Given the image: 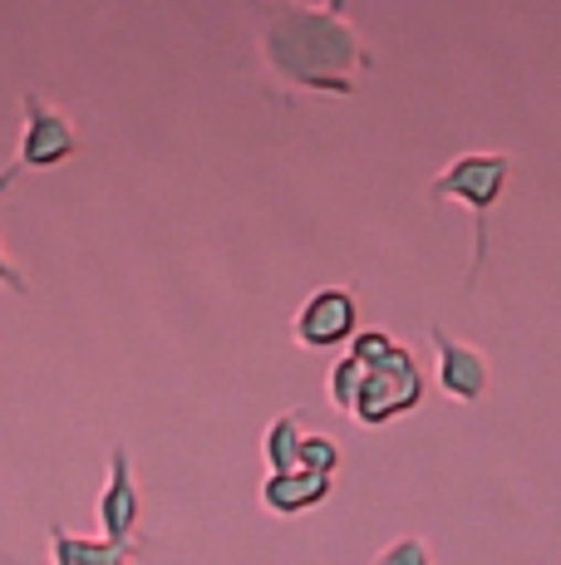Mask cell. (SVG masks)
<instances>
[{"label": "cell", "instance_id": "cell-10", "mask_svg": "<svg viewBox=\"0 0 561 565\" xmlns=\"http://www.w3.org/2000/svg\"><path fill=\"white\" fill-rule=\"evenodd\" d=\"M300 443H306V428H300V413H280L272 428L262 433V458L272 472H290L300 467Z\"/></svg>", "mask_w": 561, "mask_h": 565}, {"label": "cell", "instance_id": "cell-3", "mask_svg": "<svg viewBox=\"0 0 561 565\" xmlns=\"http://www.w3.org/2000/svg\"><path fill=\"white\" fill-rule=\"evenodd\" d=\"M290 340L300 350H336V344L354 340V296L340 286L316 290L290 320Z\"/></svg>", "mask_w": 561, "mask_h": 565}, {"label": "cell", "instance_id": "cell-8", "mask_svg": "<svg viewBox=\"0 0 561 565\" xmlns=\"http://www.w3.org/2000/svg\"><path fill=\"white\" fill-rule=\"evenodd\" d=\"M330 497V477H316L306 467H290V472H266L262 482V507L272 516H300L310 507H320Z\"/></svg>", "mask_w": 561, "mask_h": 565}, {"label": "cell", "instance_id": "cell-14", "mask_svg": "<svg viewBox=\"0 0 561 565\" xmlns=\"http://www.w3.org/2000/svg\"><path fill=\"white\" fill-rule=\"evenodd\" d=\"M390 350H394V334H384V330H364V334H354L350 340V354L360 364H380Z\"/></svg>", "mask_w": 561, "mask_h": 565}, {"label": "cell", "instance_id": "cell-4", "mask_svg": "<svg viewBox=\"0 0 561 565\" xmlns=\"http://www.w3.org/2000/svg\"><path fill=\"white\" fill-rule=\"evenodd\" d=\"M502 178H507V158L468 153V158L448 162V168L434 178V198H458V202H468L473 212L483 216L493 202H498Z\"/></svg>", "mask_w": 561, "mask_h": 565}, {"label": "cell", "instance_id": "cell-7", "mask_svg": "<svg viewBox=\"0 0 561 565\" xmlns=\"http://www.w3.org/2000/svg\"><path fill=\"white\" fill-rule=\"evenodd\" d=\"M434 354H438V388L458 404H473L488 388V364L478 350H468L463 340H448L444 330H434Z\"/></svg>", "mask_w": 561, "mask_h": 565}, {"label": "cell", "instance_id": "cell-6", "mask_svg": "<svg viewBox=\"0 0 561 565\" xmlns=\"http://www.w3.org/2000/svg\"><path fill=\"white\" fill-rule=\"evenodd\" d=\"M134 526H138L134 462H128V448H109V482L99 492V536L134 541Z\"/></svg>", "mask_w": 561, "mask_h": 565}, {"label": "cell", "instance_id": "cell-13", "mask_svg": "<svg viewBox=\"0 0 561 565\" xmlns=\"http://www.w3.org/2000/svg\"><path fill=\"white\" fill-rule=\"evenodd\" d=\"M374 565H434V556L419 536H394L384 551H374Z\"/></svg>", "mask_w": 561, "mask_h": 565}, {"label": "cell", "instance_id": "cell-11", "mask_svg": "<svg viewBox=\"0 0 561 565\" xmlns=\"http://www.w3.org/2000/svg\"><path fill=\"white\" fill-rule=\"evenodd\" d=\"M364 374H370V364H360V360H354L350 350H345V360H336V364H330V379H326L330 408H336V413H350V418H354V404H360Z\"/></svg>", "mask_w": 561, "mask_h": 565}, {"label": "cell", "instance_id": "cell-9", "mask_svg": "<svg viewBox=\"0 0 561 565\" xmlns=\"http://www.w3.org/2000/svg\"><path fill=\"white\" fill-rule=\"evenodd\" d=\"M134 556H138V541L74 536L64 526H50V565H128Z\"/></svg>", "mask_w": 561, "mask_h": 565}, {"label": "cell", "instance_id": "cell-2", "mask_svg": "<svg viewBox=\"0 0 561 565\" xmlns=\"http://www.w3.org/2000/svg\"><path fill=\"white\" fill-rule=\"evenodd\" d=\"M419 394H424V379H419V364L409 350H394L384 354L380 364H370V374H364V388H360V404H354V418L364 423V428H374V423H390L399 413H409L419 404Z\"/></svg>", "mask_w": 561, "mask_h": 565}, {"label": "cell", "instance_id": "cell-1", "mask_svg": "<svg viewBox=\"0 0 561 565\" xmlns=\"http://www.w3.org/2000/svg\"><path fill=\"white\" fill-rule=\"evenodd\" d=\"M262 10V60L276 79L310 94H350L354 74L370 64L364 45L354 40L350 20L340 15L345 0L326 6H296V0H252Z\"/></svg>", "mask_w": 561, "mask_h": 565}, {"label": "cell", "instance_id": "cell-15", "mask_svg": "<svg viewBox=\"0 0 561 565\" xmlns=\"http://www.w3.org/2000/svg\"><path fill=\"white\" fill-rule=\"evenodd\" d=\"M0 280H6V286L15 290V296H25V280L15 276V266H10V260H6V252H0Z\"/></svg>", "mask_w": 561, "mask_h": 565}, {"label": "cell", "instance_id": "cell-5", "mask_svg": "<svg viewBox=\"0 0 561 565\" xmlns=\"http://www.w3.org/2000/svg\"><path fill=\"white\" fill-rule=\"evenodd\" d=\"M25 134H20V162L25 168H50V162L74 153V128L70 118H60L40 94H25Z\"/></svg>", "mask_w": 561, "mask_h": 565}, {"label": "cell", "instance_id": "cell-12", "mask_svg": "<svg viewBox=\"0 0 561 565\" xmlns=\"http://www.w3.org/2000/svg\"><path fill=\"white\" fill-rule=\"evenodd\" d=\"M300 467L316 472V477H336V467H340L336 438H326V433H306V443H300Z\"/></svg>", "mask_w": 561, "mask_h": 565}]
</instances>
